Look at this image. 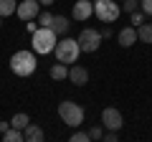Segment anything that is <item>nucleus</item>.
Instances as JSON below:
<instances>
[{
	"label": "nucleus",
	"mask_w": 152,
	"mask_h": 142,
	"mask_svg": "<svg viewBox=\"0 0 152 142\" xmlns=\"http://www.w3.org/2000/svg\"><path fill=\"white\" fill-rule=\"evenodd\" d=\"M117 41H119V46H124V48H129V46L137 43V28L134 26H127L119 31V36H117Z\"/></svg>",
	"instance_id": "9b49d317"
},
{
	"label": "nucleus",
	"mask_w": 152,
	"mask_h": 142,
	"mask_svg": "<svg viewBox=\"0 0 152 142\" xmlns=\"http://www.w3.org/2000/svg\"><path fill=\"white\" fill-rule=\"evenodd\" d=\"M122 124H124V119H122L119 109L107 107V109L102 112V127H107V130H122Z\"/></svg>",
	"instance_id": "6e6552de"
},
{
	"label": "nucleus",
	"mask_w": 152,
	"mask_h": 142,
	"mask_svg": "<svg viewBox=\"0 0 152 142\" xmlns=\"http://www.w3.org/2000/svg\"><path fill=\"white\" fill-rule=\"evenodd\" d=\"M69 18L66 15H53V23H51V28H53V33L56 36H66V33H69Z\"/></svg>",
	"instance_id": "ddd939ff"
},
{
	"label": "nucleus",
	"mask_w": 152,
	"mask_h": 142,
	"mask_svg": "<svg viewBox=\"0 0 152 142\" xmlns=\"http://www.w3.org/2000/svg\"><path fill=\"white\" fill-rule=\"evenodd\" d=\"M26 28H28V33H33L38 28V23H33V20H26Z\"/></svg>",
	"instance_id": "393cba45"
},
{
	"label": "nucleus",
	"mask_w": 152,
	"mask_h": 142,
	"mask_svg": "<svg viewBox=\"0 0 152 142\" xmlns=\"http://www.w3.org/2000/svg\"><path fill=\"white\" fill-rule=\"evenodd\" d=\"M36 51H15V53L10 56V69L15 76H31V74H36Z\"/></svg>",
	"instance_id": "f257e3e1"
},
{
	"label": "nucleus",
	"mask_w": 152,
	"mask_h": 142,
	"mask_svg": "<svg viewBox=\"0 0 152 142\" xmlns=\"http://www.w3.org/2000/svg\"><path fill=\"white\" fill-rule=\"evenodd\" d=\"M48 74H51V79H56V81H64V79H69V66L58 61V64H53L48 69Z\"/></svg>",
	"instance_id": "4468645a"
},
{
	"label": "nucleus",
	"mask_w": 152,
	"mask_h": 142,
	"mask_svg": "<svg viewBox=\"0 0 152 142\" xmlns=\"http://www.w3.org/2000/svg\"><path fill=\"white\" fill-rule=\"evenodd\" d=\"M38 3H41V5H46V8H48V5H53V0H38Z\"/></svg>",
	"instance_id": "bb28decb"
},
{
	"label": "nucleus",
	"mask_w": 152,
	"mask_h": 142,
	"mask_svg": "<svg viewBox=\"0 0 152 142\" xmlns=\"http://www.w3.org/2000/svg\"><path fill=\"white\" fill-rule=\"evenodd\" d=\"M129 23H132L134 28H137V26H142V23H145V13H137V10H134V13H129Z\"/></svg>",
	"instance_id": "412c9836"
},
{
	"label": "nucleus",
	"mask_w": 152,
	"mask_h": 142,
	"mask_svg": "<svg viewBox=\"0 0 152 142\" xmlns=\"http://www.w3.org/2000/svg\"><path fill=\"white\" fill-rule=\"evenodd\" d=\"M0 28H3V15H0Z\"/></svg>",
	"instance_id": "cd10ccee"
},
{
	"label": "nucleus",
	"mask_w": 152,
	"mask_h": 142,
	"mask_svg": "<svg viewBox=\"0 0 152 142\" xmlns=\"http://www.w3.org/2000/svg\"><path fill=\"white\" fill-rule=\"evenodd\" d=\"M38 0H23V3H18V8H15V15L20 18V20H36L38 18Z\"/></svg>",
	"instance_id": "0eeeda50"
},
{
	"label": "nucleus",
	"mask_w": 152,
	"mask_h": 142,
	"mask_svg": "<svg viewBox=\"0 0 152 142\" xmlns=\"http://www.w3.org/2000/svg\"><path fill=\"white\" fill-rule=\"evenodd\" d=\"M3 140H5V142H23V130H15V127H10V130L3 132Z\"/></svg>",
	"instance_id": "a211bd4d"
},
{
	"label": "nucleus",
	"mask_w": 152,
	"mask_h": 142,
	"mask_svg": "<svg viewBox=\"0 0 152 142\" xmlns=\"http://www.w3.org/2000/svg\"><path fill=\"white\" fill-rule=\"evenodd\" d=\"M94 13L102 23H114L122 13V5L117 0H94Z\"/></svg>",
	"instance_id": "20e7f679"
},
{
	"label": "nucleus",
	"mask_w": 152,
	"mask_h": 142,
	"mask_svg": "<svg viewBox=\"0 0 152 142\" xmlns=\"http://www.w3.org/2000/svg\"><path fill=\"white\" fill-rule=\"evenodd\" d=\"M23 140H26V142H43L46 140V132L41 130L38 124H31V122H28V127L23 130Z\"/></svg>",
	"instance_id": "f8f14e48"
},
{
	"label": "nucleus",
	"mask_w": 152,
	"mask_h": 142,
	"mask_svg": "<svg viewBox=\"0 0 152 142\" xmlns=\"http://www.w3.org/2000/svg\"><path fill=\"white\" fill-rule=\"evenodd\" d=\"M28 122H31V117H28L26 112H18V114H13L10 127H15V130H26V127H28Z\"/></svg>",
	"instance_id": "dca6fc26"
},
{
	"label": "nucleus",
	"mask_w": 152,
	"mask_h": 142,
	"mask_svg": "<svg viewBox=\"0 0 152 142\" xmlns=\"http://www.w3.org/2000/svg\"><path fill=\"white\" fill-rule=\"evenodd\" d=\"M89 137H91V140H102V137H104L102 127H91V130H89Z\"/></svg>",
	"instance_id": "b1692460"
},
{
	"label": "nucleus",
	"mask_w": 152,
	"mask_h": 142,
	"mask_svg": "<svg viewBox=\"0 0 152 142\" xmlns=\"http://www.w3.org/2000/svg\"><path fill=\"white\" fill-rule=\"evenodd\" d=\"M31 36H33L31 43H33V51H36V53L46 56V53H51V51L56 48V33H53V28H43V26H38L36 31L31 33Z\"/></svg>",
	"instance_id": "f03ea898"
},
{
	"label": "nucleus",
	"mask_w": 152,
	"mask_h": 142,
	"mask_svg": "<svg viewBox=\"0 0 152 142\" xmlns=\"http://www.w3.org/2000/svg\"><path fill=\"white\" fill-rule=\"evenodd\" d=\"M5 130H10V122H0V132H5Z\"/></svg>",
	"instance_id": "a878e982"
},
{
	"label": "nucleus",
	"mask_w": 152,
	"mask_h": 142,
	"mask_svg": "<svg viewBox=\"0 0 152 142\" xmlns=\"http://www.w3.org/2000/svg\"><path fill=\"white\" fill-rule=\"evenodd\" d=\"M140 8V0H122V10L124 13H134Z\"/></svg>",
	"instance_id": "aec40b11"
},
{
	"label": "nucleus",
	"mask_w": 152,
	"mask_h": 142,
	"mask_svg": "<svg viewBox=\"0 0 152 142\" xmlns=\"http://www.w3.org/2000/svg\"><path fill=\"white\" fill-rule=\"evenodd\" d=\"M56 61H61V64H76L79 61V56H81V46H79V41L76 38H64V41H56Z\"/></svg>",
	"instance_id": "7ed1b4c3"
},
{
	"label": "nucleus",
	"mask_w": 152,
	"mask_h": 142,
	"mask_svg": "<svg viewBox=\"0 0 152 142\" xmlns=\"http://www.w3.org/2000/svg\"><path fill=\"white\" fill-rule=\"evenodd\" d=\"M69 81L76 84V86H84V84L89 81V71L84 69V66H76V64H74V66L69 69Z\"/></svg>",
	"instance_id": "9d476101"
},
{
	"label": "nucleus",
	"mask_w": 152,
	"mask_h": 142,
	"mask_svg": "<svg viewBox=\"0 0 152 142\" xmlns=\"http://www.w3.org/2000/svg\"><path fill=\"white\" fill-rule=\"evenodd\" d=\"M137 38H140L142 43H152V23H142V26H137Z\"/></svg>",
	"instance_id": "2eb2a0df"
},
{
	"label": "nucleus",
	"mask_w": 152,
	"mask_h": 142,
	"mask_svg": "<svg viewBox=\"0 0 152 142\" xmlns=\"http://www.w3.org/2000/svg\"><path fill=\"white\" fill-rule=\"evenodd\" d=\"M38 26H43V28H51V23H53V13H48V10H43V13H38Z\"/></svg>",
	"instance_id": "6ab92c4d"
},
{
	"label": "nucleus",
	"mask_w": 152,
	"mask_h": 142,
	"mask_svg": "<svg viewBox=\"0 0 152 142\" xmlns=\"http://www.w3.org/2000/svg\"><path fill=\"white\" fill-rule=\"evenodd\" d=\"M76 41L81 46V53H94V51L99 48V43H102V33H99L96 28H84Z\"/></svg>",
	"instance_id": "423d86ee"
},
{
	"label": "nucleus",
	"mask_w": 152,
	"mask_h": 142,
	"mask_svg": "<svg viewBox=\"0 0 152 142\" xmlns=\"http://www.w3.org/2000/svg\"><path fill=\"white\" fill-rule=\"evenodd\" d=\"M58 117L64 119V124H69V127L76 130V127L84 122V109L76 102H61L58 104Z\"/></svg>",
	"instance_id": "39448f33"
},
{
	"label": "nucleus",
	"mask_w": 152,
	"mask_h": 142,
	"mask_svg": "<svg viewBox=\"0 0 152 142\" xmlns=\"http://www.w3.org/2000/svg\"><path fill=\"white\" fill-rule=\"evenodd\" d=\"M15 8H18L15 0H0V15H3V18L15 15Z\"/></svg>",
	"instance_id": "f3484780"
},
{
	"label": "nucleus",
	"mask_w": 152,
	"mask_h": 142,
	"mask_svg": "<svg viewBox=\"0 0 152 142\" xmlns=\"http://www.w3.org/2000/svg\"><path fill=\"white\" fill-rule=\"evenodd\" d=\"M140 8L145 15H152V0H140Z\"/></svg>",
	"instance_id": "5701e85b"
},
{
	"label": "nucleus",
	"mask_w": 152,
	"mask_h": 142,
	"mask_svg": "<svg viewBox=\"0 0 152 142\" xmlns=\"http://www.w3.org/2000/svg\"><path fill=\"white\" fill-rule=\"evenodd\" d=\"M94 15V3L91 0H76L74 3V18L76 20H89Z\"/></svg>",
	"instance_id": "1a4fd4ad"
},
{
	"label": "nucleus",
	"mask_w": 152,
	"mask_h": 142,
	"mask_svg": "<svg viewBox=\"0 0 152 142\" xmlns=\"http://www.w3.org/2000/svg\"><path fill=\"white\" fill-rule=\"evenodd\" d=\"M91 137H89V132H74L71 135V142H89Z\"/></svg>",
	"instance_id": "4be33fe9"
}]
</instances>
